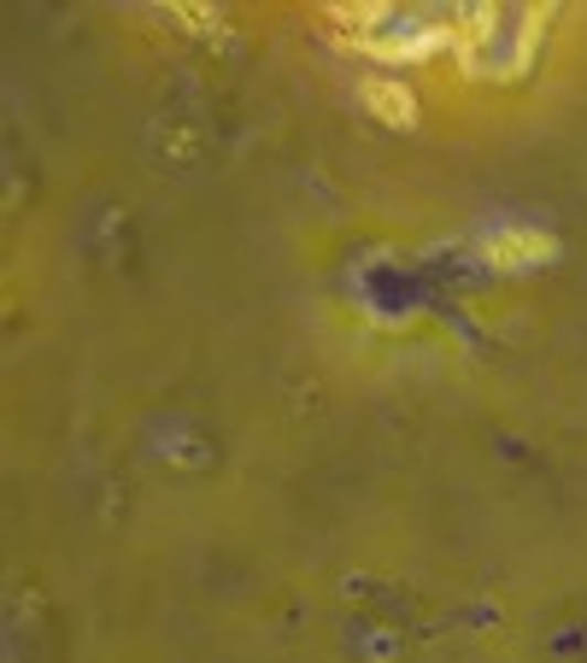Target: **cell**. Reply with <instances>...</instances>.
I'll return each mask as SVG.
<instances>
[{
	"mask_svg": "<svg viewBox=\"0 0 587 663\" xmlns=\"http://www.w3.org/2000/svg\"><path fill=\"white\" fill-rule=\"evenodd\" d=\"M364 95H371V106L382 118H394V124H412V95L399 83H364Z\"/></svg>",
	"mask_w": 587,
	"mask_h": 663,
	"instance_id": "cell-1",
	"label": "cell"
}]
</instances>
